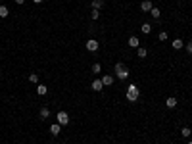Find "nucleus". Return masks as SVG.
<instances>
[{
	"instance_id": "nucleus-24",
	"label": "nucleus",
	"mask_w": 192,
	"mask_h": 144,
	"mask_svg": "<svg viewBox=\"0 0 192 144\" xmlns=\"http://www.w3.org/2000/svg\"><path fill=\"white\" fill-rule=\"evenodd\" d=\"M160 41H167V33H165V31L160 33Z\"/></svg>"
},
{
	"instance_id": "nucleus-3",
	"label": "nucleus",
	"mask_w": 192,
	"mask_h": 144,
	"mask_svg": "<svg viewBox=\"0 0 192 144\" xmlns=\"http://www.w3.org/2000/svg\"><path fill=\"white\" fill-rule=\"evenodd\" d=\"M98 48H100V44L96 42V38H88V41H87V50L88 52H96Z\"/></svg>"
},
{
	"instance_id": "nucleus-16",
	"label": "nucleus",
	"mask_w": 192,
	"mask_h": 144,
	"mask_svg": "<svg viewBox=\"0 0 192 144\" xmlns=\"http://www.w3.org/2000/svg\"><path fill=\"white\" fill-rule=\"evenodd\" d=\"M181 135L184 136V138H188V136L192 135V131H190V127H183V131H181Z\"/></svg>"
},
{
	"instance_id": "nucleus-26",
	"label": "nucleus",
	"mask_w": 192,
	"mask_h": 144,
	"mask_svg": "<svg viewBox=\"0 0 192 144\" xmlns=\"http://www.w3.org/2000/svg\"><path fill=\"white\" fill-rule=\"evenodd\" d=\"M33 2H37V4H41V2H42V0H33Z\"/></svg>"
},
{
	"instance_id": "nucleus-6",
	"label": "nucleus",
	"mask_w": 192,
	"mask_h": 144,
	"mask_svg": "<svg viewBox=\"0 0 192 144\" xmlns=\"http://www.w3.org/2000/svg\"><path fill=\"white\" fill-rule=\"evenodd\" d=\"M165 106L169 108V110H173V108L177 106V98H175V96H169L167 100H165Z\"/></svg>"
},
{
	"instance_id": "nucleus-18",
	"label": "nucleus",
	"mask_w": 192,
	"mask_h": 144,
	"mask_svg": "<svg viewBox=\"0 0 192 144\" xmlns=\"http://www.w3.org/2000/svg\"><path fill=\"white\" fill-rule=\"evenodd\" d=\"M137 54H138V58H146V54H148V50H146V48H140V46H138V50H137Z\"/></svg>"
},
{
	"instance_id": "nucleus-13",
	"label": "nucleus",
	"mask_w": 192,
	"mask_h": 144,
	"mask_svg": "<svg viewBox=\"0 0 192 144\" xmlns=\"http://www.w3.org/2000/svg\"><path fill=\"white\" fill-rule=\"evenodd\" d=\"M37 92L41 94V96H44V94L48 92V87H46V85H39V87H37Z\"/></svg>"
},
{
	"instance_id": "nucleus-2",
	"label": "nucleus",
	"mask_w": 192,
	"mask_h": 144,
	"mask_svg": "<svg viewBox=\"0 0 192 144\" xmlns=\"http://www.w3.org/2000/svg\"><path fill=\"white\" fill-rule=\"evenodd\" d=\"M138 94H140V90H138L137 85H129V87H127V100H129V102H137Z\"/></svg>"
},
{
	"instance_id": "nucleus-27",
	"label": "nucleus",
	"mask_w": 192,
	"mask_h": 144,
	"mask_svg": "<svg viewBox=\"0 0 192 144\" xmlns=\"http://www.w3.org/2000/svg\"><path fill=\"white\" fill-rule=\"evenodd\" d=\"M186 144H192V142H186Z\"/></svg>"
},
{
	"instance_id": "nucleus-25",
	"label": "nucleus",
	"mask_w": 192,
	"mask_h": 144,
	"mask_svg": "<svg viewBox=\"0 0 192 144\" xmlns=\"http://www.w3.org/2000/svg\"><path fill=\"white\" fill-rule=\"evenodd\" d=\"M23 2H25V0H15V4H18V6H21Z\"/></svg>"
},
{
	"instance_id": "nucleus-20",
	"label": "nucleus",
	"mask_w": 192,
	"mask_h": 144,
	"mask_svg": "<svg viewBox=\"0 0 192 144\" xmlns=\"http://www.w3.org/2000/svg\"><path fill=\"white\" fill-rule=\"evenodd\" d=\"M29 81H31V83H39V75L37 73H31V75H29Z\"/></svg>"
},
{
	"instance_id": "nucleus-23",
	"label": "nucleus",
	"mask_w": 192,
	"mask_h": 144,
	"mask_svg": "<svg viewBox=\"0 0 192 144\" xmlns=\"http://www.w3.org/2000/svg\"><path fill=\"white\" fill-rule=\"evenodd\" d=\"M184 48H186L188 54H192V42H186V44H184Z\"/></svg>"
},
{
	"instance_id": "nucleus-22",
	"label": "nucleus",
	"mask_w": 192,
	"mask_h": 144,
	"mask_svg": "<svg viewBox=\"0 0 192 144\" xmlns=\"http://www.w3.org/2000/svg\"><path fill=\"white\" fill-rule=\"evenodd\" d=\"M92 71H94V73H100V71H102V65L100 64H94V65H92Z\"/></svg>"
},
{
	"instance_id": "nucleus-12",
	"label": "nucleus",
	"mask_w": 192,
	"mask_h": 144,
	"mask_svg": "<svg viewBox=\"0 0 192 144\" xmlns=\"http://www.w3.org/2000/svg\"><path fill=\"white\" fill-rule=\"evenodd\" d=\"M173 48H175V50H181V48H184V42L181 41V38H175V41H173Z\"/></svg>"
},
{
	"instance_id": "nucleus-10",
	"label": "nucleus",
	"mask_w": 192,
	"mask_h": 144,
	"mask_svg": "<svg viewBox=\"0 0 192 144\" xmlns=\"http://www.w3.org/2000/svg\"><path fill=\"white\" fill-rule=\"evenodd\" d=\"M102 83H104V87H110V85L114 83V77H111V75H104V77H102Z\"/></svg>"
},
{
	"instance_id": "nucleus-11",
	"label": "nucleus",
	"mask_w": 192,
	"mask_h": 144,
	"mask_svg": "<svg viewBox=\"0 0 192 144\" xmlns=\"http://www.w3.org/2000/svg\"><path fill=\"white\" fill-rule=\"evenodd\" d=\"M90 6H92V10H100L102 6H104V0H92Z\"/></svg>"
},
{
	"instance_id": "nucleus-21",
	"label": "nucleus",
	"mask_w": 192,
	"mask_h": 144,
	"mask_svg": "<svg viewBox=\"0 0 192 144\" xmlns=\"http://www.w3.org/2000/svg\"><path fill=\"white\" fill-rule=\"evenodd\" d=\"M90 17H92V19H98V17H100V10H92Z\"/></svg>"
},
{
	"instance_id": "nucleus-8",
	"label": "nucleus",
	"mask_w": 192,
	"mask_h": 144,
	"mask_svg": "<svg viewBox=\"0 0 192 144\" xmlns=\"http://www.w3.org/2000/svg\"><path fill=\"white\" fill-rule=\"evenodd\" d=\"M60 129H62V125H60V123H54V125H50V133H52L54 136L60 135Z\"/></svg>"
},
{
	"instance_id": "nucleus-15",
	"label": "nucleus",
	"mask_w": 192,
	"mask_h": 144,
	"mask_svg": "<svg viewBox=\"0 0 192 144\" xmlns=\"http://www.w3.org/2000/svg\"><path fill=\"white\" fill-rule=\"evenodd\" d=\"M8 14H10V10L2 4V6H0V17H8Z\"/></svg>"
},
{
	"instance_id": "nucleus-19",
	"label": "nucleus",
	"mask_w": 192,
	"mask_h": 144,
	"mask_svg": "<svg viewBox=\"0 0 192 144\" xmlns=\"http://www.w3.org/2000/svg\"><path fill=\"white\" fill-rule=\"evenodd\" d=\"M150 31H152V25L150 23H142V33H146V35H148Z\"/></svg>"
},
{
	"instance_id": "nucleus-9",
	"label": "nucleus",
	"mask_w": 192,
	"mask_h": 144,
	"mask_svg": "<svg viewBox=\"0 0 192 144\" xmlns=\"http://www.w3.org/2000/svg\"><path fill=\"white\" fill-rule=\"evenodd\" d=\"M138 44H140L138 37H131V38H129V46H131V48H138Z\"/></svg>"
},
{
	"instance_id": "nucleus-4",
	"label": "nucleus",
	"mask_w": 192,
	"mask_h": 144,
	"mask_svg": "<svg viewBox=\"0 0 192 144\" xmlns=\"http://www.w3.org/2000/svg\"><path fill=\"white\" fill-rule=\"evenodd\" d=\"M58 123H60L62 127L67 125V123H69V115H67L65 112H60V113H58Z\"/></svg>"
},
{
	"instance_id": "nucleus-17",
	"label": "nucleus",
	"mask_w": 192,
	"mask_h": 144,
	"mask_svg": "<svg viewBox=\"0 0 192 144\" xmlns=\"http://www.w3.org/2000/svg\"><path fill=\"white\" fill-rule=\"evenodd\" d=\"M150 15H152V17H154V19H158V17H160V15H161V12H160V10H158V8H152V10H150Z\"/></svg>"
},
{
	"instance_id": "nucleus-5",
	"label": "nucleus",
	"mask_w": 192,
	"mask_h": 144,
	"mask_svg": "<svg viewBox=\"0 0 192 144\" xmlns=\"http://www.w3.org/2000/svg\"><path fill=\"white\" fill-rule=\"evenodd\" d=\"M152 8H154V6H152L150 0H142V4H140V10H142V12H150Z\"/></svg>"
},
{
	"instance_id": "nucleus-7",
	"label": "nucleus",
	"mask_w": 192,
	"mask_h": 144,
	"mask_svg": "<svg viewBox=\"0 0 192 144\" xmlns=\"http://www.w3.org/2000/svg\"><path fill=\"white\" fill-rule=\"evenodd\" d=\"M92 88H94V90H102V88H104L102 79H94V81H92Z\"/></svg>"
},
{
	"instance_id": "nucleus-14",
	"label": "nucleus",
	"mask_w": 192,
	"mask_h": 144,
	"mask_svg": "<svg viewBox=\"0 0 192 144\" xmlns=\"http://www.w3.org/2000/svg\"><path fill=\"white\" fill-rule=\"evenodd\" d=\"M39 113H41V117H42V119H46V117H50V110H48V108H41V112H39Z\"/></svg>"
},
{
	"instance_id": "nucleus-1",
	"label": "nucleus",
	"mask_w": 192,
	"mask_h": 144,
	"mask_svg": "<svg viewBox=\"0 0 192 144\" xmlns=\"http://www.w3.org/2000/svg\"><path fill=\"white\" fill-rule=\"evenodd\" d=\"M114 71L117 73V79H121V81H125V79L129 77V67H127L125 64H121V62H119V64H115Z\"/></svg>"
}]
</instances>
